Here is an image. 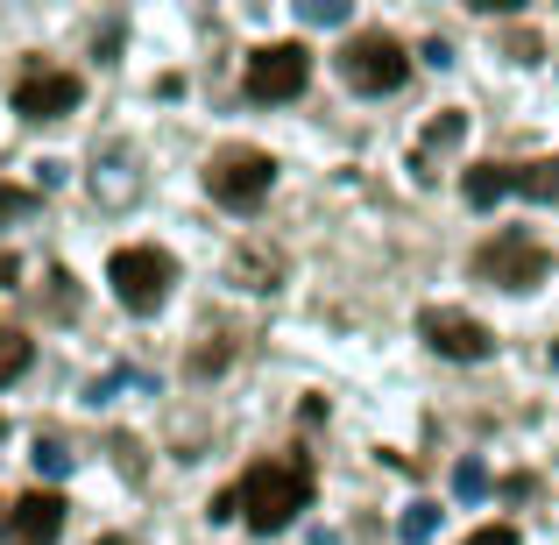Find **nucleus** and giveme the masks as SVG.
<instances>
[{
  "label": "nucleus",
  "mask_w": 559,
  "mask_h": 545,
  "mask_svg": "<svg viewBox=\"0 0 559 545\" xmlns=\"http://www.w3.org/2000/svg\"><path fill=\"white\" fill-rule=\"evenodd\" d=\"M461 135H467V114H439V121H425V150H418V156H432V150H453Z\"/></svg>",
  "instance_id": "14"
},
{
  "label": "nucleus",
  "mask_w": 559,
  "mask_h": 545,
  "mask_svg": "<svg viewBox=\"0 0 559 545\" xmlns=\"http://www.w3.org/2000/svg\"><path fill=\"white\" fill-rule=\"evenodd\" d=\"M341 79L355 85V93L382 99V93H396V85L411 79V50L390 36V28H361V36L341 43Z\"/></svg>",
  "instance_id": "3"
},
{
  "label": "nucleus",
  "mask_w": 559,
  "mask_h": 545,
  "mask_svg": "<svg viewBox=\"0 0 559 545\" xmlns=\"http://www.w3.org/2000/svg\"><path fill=\"white\" fill-rule=\"evenodd\" d=\"M99 545H128V538H99Z\"/></svg>",
  "instance_id": "22"
},
{
  "label": "nucleus",
  "mask_w": 559,
  "mask_h": 545,
  "mask_svg": "<svg viewBox=\"0 0 559 545\" xmlns=\"http://www.w3.org/2000/svg\"><path fill=\"white\" fill-rule=\"evenodd\" d=\"M234 270L248 276V291H276V276H284V256H270V248H241V262Z\"/></svg>",
  "instance_id": "12"
},
{
  "label": "nucleus",
  "mask_w": 559,
  "mask_h": 545,
  "mask_svg": "<svg viewBox=\"0 0 559 545\" xmlns=\"http://www.w3.org/2000/svg\"><path fill=\"white\" fill-rule=\"evenodd\" d=\"M518 199H559V156H538V164H518Z\"/></svg>",
  "instance_id": "11"
},
{
  "label": "nucleus",
  "mask_w": 559,
  "mask_h": 545,
  "mask_svg": "<svg viewBox=\"0 0 559 545\" xmlns=\"http://www.w3.org/2000/svg\"><path fill=\"white\" fill-rule=\"evenodd\" d=\"M510 191H518V164H475L461 178V199L475 205V213H489L496 199H510Z\"/></svg>",
  "instance_id": "10"
},
{
  "label": "nucleus",
  "mask_w": 559,
  "mask_h": 545,
  "mask_svg": "<svg viewBox=\"0 0 559 545\" xmlns=\"http://www.w3.org/2000/svg\"><path fill=\"white\" fill-rule=\"evenodd\" d=\"M453 496H467V503H475V496H489V467H481V461H461V467H453Z\"/></svg>",
  "instance_id": "15"
},
{
  "label": "nucleus",
  "mask_w": 559,
  "mask_h": 545,
  "mask_svg": "<svg viewBox=\"0 0 559 545\" xmlns=\"http://www.w3.org/2000/svg\"><path fill=\"white\" fill-rule=\"evenodd\" d=\"M107 284H114V298H121L128 312H156V305L170 298V284H178V262H170V248L135 241V248H121V256L107 262Z\"/></svg>",
  "instance_id": "4"
},
{
  "label": "nucleus",
  "mask_w": 559,
  "mask_h": 545,
  "mask_svg": "<svg viewBox=\"0 0 559 545\" xmlns=\"http://www.w3.org/2000/svg\"><path fill=\"white\" fill-rule=\"evenodd\" d=\"M312 503V453H270L241 475V518L255 532H284Z\"/></svg>",
  "instance_id": "1"
},
{
  "label": "nucleus",
  "mask_w": 559,
  "mask_h": 545,
  "mask_svg": "<svg viewBox=\"0 0 559 545\" xmlns=\"http://www.w3.org/2000/svg\"><path fill=\"white\" fill-rule=\"evenodd\" d=\"M467 270H475L481 284H496V291H538V284H546V270H552V256H546V241H538V234L496 227V241H481Z\"/></svg>",
  "instance_id": "2"
},
{
  "label": "nucleus",
  "mask_w": 559,
  "mask_h": 545,
  "mask_svg": "<svg viewBox=\"0 0 559 545\" xmlns=\"http://www.w3.org/2000/svg\"><path fill=\"white\" fill-rule=\"evenodd\" d=\"M467 545H518V532H510V524H481V532L467 538Z\"/></svg>",
  "instance_id": "20"
},
{
  "label": "nucleus",
  "mask_w": 559,
  "mask_h": 545,
  "mask_svg": "<svg viewBox=\"0 0 559 545\" xmlns=\"http://www.w3.org/2000/svg\"><path fill=\"white\" fill-rule=\"evenodd\" d=\"M28 205H36V191H22V185H0V220H22Z\"/></svg>",
  "instance_id": "18"
},
{
  "label": "nucleus",
  "mask_w": 559,
  "mask_h": 545,
  "mask_svg": "<svg viewBox=\"0 0 559 545\" xmlns=\"http://www.w3.org/2000/svg\"><path fill=\"white\" fill-rule=\"evenodd\" d=\"M57 532H64V496L28 489L22 503H14V518H8V545H57Z\"/></svg>",
  "instance_id": "9"
},
{
  "label": "nucleus",
  "mask_w": 559,
  "mask_h": 545,
  "mask_svg": "<svg viewBox=\"0 0 559 545\" xmlns=\"http://www.w3.org/2000/svg\"><path fill=\"white\" fill-rule=\"evenodd\" d=\"M305 85H312V50L305 43H262L248 57V99H262V107H284Z\"/></svg>",
  "instance_id": "6"
},
{
  "label": "nucleus",
  "mask_w": 559,
  "mask_h": 545,
  "mask_svg": "<svg viewBox=\"0 0 559 545\" xmlns=\"http://www.w3.org/2000/svg\"><path fill=\"white\" fill-rule=\"evenodd\" d=\"M298 14L312 28H326V22H347V0H298Z\"/></svg>",
  "instance_id": "17"
},
{
  "label": "nucleus",
  "mask_w": 559,
  "mask_h": 545,
  "mask_svg": "<svg viewBox=\"0 0 559 545\" xmlns=\"http://www.w3.org/2000/svg\"><path fill=\"white\" fill-rule=\"evenodd\" d=\"M85 85L71 79V71H22V85H14V114H28V121H57V114L79 107Z\"/></svg>",
  "instance_id": "8"
},
{
  "label": "nucleus",
  "mask_w": 559,
  "mask_h": 545,
  "mask_svg": "<svg viewBox=\"0 0 559 545\" xmlns=\"http://www.w3.org/2000/svg\"><path fill=\"white\" fill-rule=\"evenodd\" d=\"M270 185H276V164H270V150H219L213 164H205V191H213L219 205H234V213H248V205H262L270 199Z\"/></svg>",
  "instance_id": "5"
},
{
  "label": "nucleus",
  "mask_w": 559,
  "mask_h": 545,
  "mask_svg": "<svg viewBox=\"0 0 559 545\" xmlns=\"http://www.w3.org/2000/svg\"><path fill=\"white\" fill-rule=\"evenodd\" d=\"M0 284H14V256H0Z\"/></svg>",
  "instance_id": "21"
},
{
  "label": "nucleus",
  "mask_w": 559,
  "mask_h": 545,
  "mask_svg": "<svg viewBox=\"0 0 559 545\" xmlns=\"http://www.w3.org/2000/svg\"><path fill=\"white\" fill-rule=\"evenodd\" d=\"M418 333H425V347H432V355H447V362H481L496 347V333L481 327V319L453 312V305H425V312H418Z\"/></svg>",
  "instance_id": "7"
},
{
  "label": "nucleus",
  "mask_w": 559,
  "mask_h": 545,
  "mask_svg": "<svg viewBox=\"0 0 559 545\" xmlns=\"http://www.w3.org/2000/svg\"><path fill=\"white\" fill-rule=\"evenodd\" d=\"M432 532H439V503H411L404 510V538L418 545V538H432Z\"/></svg>",
  "instance_id": "16"
},
{
  "label": "nucleus",
  "mask_w": 559,
  "mask_h": 545,
  "mask_svg": "<svg viewBox=\"0 0 559 545\" xmlns=\"http://www.w3.org/2000/svg\"><path fill=\"white\" fill-rule=\"evenodd\" d=\"M36 467H43V475H64V467H71V453L57 447V439H43V447H36Z\"/></svg>",
  "instance_id": "19"
},
{
  "label": "nucleus",
  "mask_w": 559,
  "mask_h": 545,
  "mask_svg": "<svg viewBox=\"0 0 559 545\" xmlns=\"http://www.w3.org/2000/svg\"><path fill=\"white\" fill-rule=\"evenodd\" d=\"M28 362H36V341H28V333H14V327H0V390H8Z\"/></svg>",
  "instance_id": "13"
}]
</instances>
